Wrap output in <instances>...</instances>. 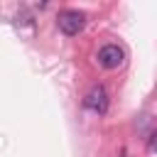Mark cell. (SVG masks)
I'll return each mask as SVG.
<instances>
[{
	"mask_svg": "<svg viewBox=\"0 0 157 157\" xmlns=\"http://www.w3.org/2000/svg\"><path fill=\"white\" fill-rule=\"evenodd\" d=\"M123 59H125V52H123L118 44H105V47H101V52H98V64H101L103 69H118V66L123 64Z\"/></svg>",
	"mask_w": 157,
	"mask_h": 157,
	"instance_id": "obj_2",
	"label": "cell"
},
{
	"mask_svg": "<svg viewBox=\"0 0 157 157\" xmlns=\"http://www.w3.org/2000/svg\"><path fill=\"white\" fill-rule=\"evenodd\" d=\"M83 103H86L88 110L103 115V113L108 110V93H105V88H103V86H93V88L88 91V96L83 98Z\"/></svg>",
	"mask_w": 157,
	"mask_h": 157,
	"instance_id": "obj_3",
	"label": "cell"
},
{
	"mask_svg": "<svg viewBox=\"0 0 157 157\" xmlns=\"http://www.w3.org/2000/svg\"><path fill=\"white\" fill-rule=\"evenodd\" d=\"M56 25H59V29L64 34L74 37V34H78L86 27V15L81 10H61L59 17H56Z\"/></svg>",
	"mask_w": 157,
	"mask_h": 157,
	"instance_id": "obj_1",
	"label": "cell"
}]
</instances>
